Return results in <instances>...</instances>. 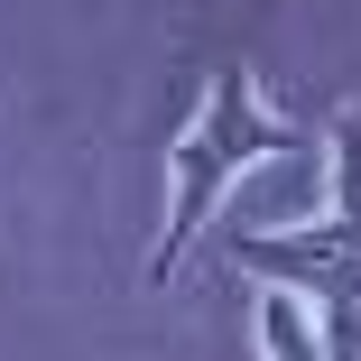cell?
I'll list each match as a JSON object with an SVG mask.
<instances>
[{
    "mask_svg": "<svg viewBox=\"0 0 361 361\" xmlns=\"http://www.w3.org/2000/svg\"><path fill=\"white\" fill-rule=\"evenodd\" d=\"M324 195H334V223L361 241V102H343L334 121H324Z\"/></svg>",
    "mask_w": 361,
    "mask_h": 361,
    "instance_id": "3957f363",
    "label": "cell"
},
{
    "mask_svg": "<svg viewBox=\"0 0 361 361\" xmlns=\"http://www.w3.org/2000/svg\"><path fill=\"white\" fill-rule=\"evenodd\" d=\"M259 361H334L324 306H306L297 287H259Z\"/></svg>",
    "mask_w": 361,
    "mask_h": 361,
    "instance_id": "7a4b0ae2",
    "label": "cell"
},
{
    "mask_svg": "<svg viewBox=\"0 0 361 361\" xmlns=\"http://www.w3.org/2000/svg\"><path fill=\"white\" fill-rule=\"evenodd\" d=\"M278 149H306V130L269 111V93H259L250 65H223V75L204 84L195 121L176 130V149H167V223H158V250H149V287H167L185 269V250L204 241L213 213H223V195L259 158H278Z\"/></svg>",
    "mask_w": 361,
    "mask_h": 361,
    "instance_id": "6da1fadb",
    "label": "cell"
}]
</instances>
